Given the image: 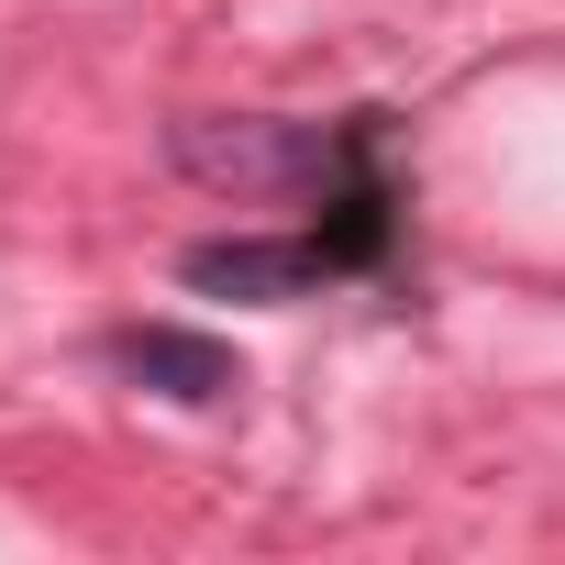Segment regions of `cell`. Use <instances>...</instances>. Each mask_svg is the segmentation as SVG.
<instances>
[{"label": "cell", "mask_w": 565, "mask_h": 565, "mask_svg": "<svg viewBox=\"0 0 565 565\" xmlns=\"http://www.w3.org/2000/svg\"><path fill=\"white\" fill-rule=\"evenodd\" d=\"M167 156H178V178H200L222 200H322L355 178V134L277 122V111H189V122H167Z\"/></svg>", "instance_id": "obj_1"}, {"label": "cell", "mask_w": 565, "mask_h": 565, "mask_svg": "<svg viewBox=\"0 0 565 565\" xmlns=\"http://www.w3.org/2000/svg\"><path fill=\"white\" fill-rule=\"evenodd\" d=\"M311 277H333V255L322 244H200L189 255V289H222V300H300Z\"/></svg>", "instance_id": "obj_2"}, {"label": "cell", "mask_w": 565, "mask_h": 565, "mask_svg": "<svg viewBox=\"0 0 565 565\" xmlns=\"http://www.w3.org/2000/svg\"><path fill=\"white\" fill-rule=\"evenodd\" d=\"M122 377H145L156 399H189V411H211V399H233V388H244V366H233L222 344H200V333H167V322L122 333Z\"/></svg>", "instance_id": "obj_3"}]
</instances>
